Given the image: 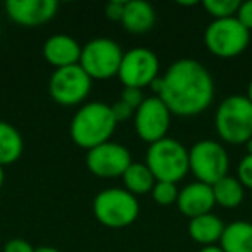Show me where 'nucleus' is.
<instances>
[{
  "label": "nucleus",
  "mask_w": 252,
  "mask_h": 252,
  "mask_svg": "<svg viewBox=\"0 0 252 252\" xmlns=\"http://www.w3.org/2000/svg\"><path fill=\"white\" fill-rule=\"evenodd\" d=\"M128 0H111L107 5H105V18L109 21L121 23L123 14H125V7Z\"/></svg>",
  "instance_id": "a878e982"
},
{
  "label": "nucleus",
  "mask_w": 252,
  "mask_h": 252,
  "mask_svg": "<svg viewBox=\"0 0 252 252\" xmlns=\"http://www.w3.org/2000/svg\"><path fill=\"white\" fill-rule=\"evenodd\" d=\"M35 252H61V251H59V249H56V247H49V245H45V247L35 249Z\"/></svg>",
  "instance_id": "7c9ffc66"
},
{
  "label": "nucleus",
  "mask_w": 252,
  "mask_h": 252,
  "mask_svg": "<svg viewBox=\"0 0 252 252\" xmlns=\"http://www.w3.org/2000/svg\"><path fill=\"white\" fill-rule=\"evenodd\" d=\"M169 112L182 118L202 114L214 98V81L204 64L193 59H180L151 85Z\"/></svg>",
  "instance_id": "f257e3e1"
},
{
  "label": "nucleus",
  "mask_w": 252,
  "mask_h": 252,
  "mask_svg": "<svg viewBox=\"0 0 252 252\" xmlns=\"http://www.w3.org/2000/svg\"><path fill=\"white\" fill-rule=\"evenodd\" d=\"M224 230V223L220 216L209 213L204 216L192 218L189 223V235L193 242L200 244L202 247L214 245L221 240V235Z\"/></svg>",
  "instance_id": "f3484780"
},
{
  "label": "nucleus",
  "mask_w": 252,
  "mask_h": 252,
  "mask_svg": "<svg viewBox=\"0 0 252 252\" xmlns=\"http://www.w3.org/2000/svg\"><path fill=\"white\" fill-rule=\"evenodd\" d=\"M237 180L242 183L244 189L252 190V156L245 154L237 168Z\"/></svg>",
  "instance_id": "b1692460"
},
{
  "label": "nucleus",
  "mask_w": 252,
  "mask_h": 252,
  "mask_svg": "<svg viewBox=\"0 0 252 252\" xmlns=\"http://www.w3.org/2000/svg\"><path fill=\"white\" fill-rule=\"evenodd\" d=\"M116 126L118 123L112 116L111 105L104 102H88L81 105L71 119V140L88 152L111 140Z\"/></svg>",
  "instance_id": "f03ea898"
},
{
  "label": "nucleus",
  "mask_w": 252,
  "mask_h": 252,
  "mask_svg": "<svg viewBox=\"0 0 252 252\" xmlns=\"http://www.w3.org/2000/svg\"><path fill=\"white\" fill-rule=\"evenodd\" d=\"M25 142L14 126L7 121H0V166L16 162L23 156Z\"/></svg>",
  "instance_id": "6ab92c4d"
},
{
  "label": "nucleus",
  "mask_w": 252,
  "mask_h": 252,
  "mask_svg": "<svg viewBox=\"0 0 252 252\" xmlns=\"http://www.w3.org/2000/svg\"><path fill=\"white\" fill-rule=\"evenodd\" d=\"M125 190L133 193L135 197L151 193L156 185V178L147 168L145 162H131L130 168L126 169L125 175L121 176Z\"/></svg>",
  "instance_id": "aec40b11"
},
{
  "label": "nucleus",
  "mask_w": 252,
  "mask_h": 252,
  "mask_svg": "<svg viewBox=\"0 0 252 252\" xmlns=\"http://www.w3.org/2000/svg\"><path fill=\"white\" fill-rule=\"evenodd\" d=\"M178 5H185V7H190V5H195V2H178Z\"/></svg>",
  "instance_id": "f704fd0d"
},
{
  "label": "nucleus",
  "mask_w": 252,
  "mask_h": 252,
  "mask_svg": "<svg viewBox=\"0 0 252 252\" xmlns=\"http://www.w3.org/2000/svg\"><path fill=\"white\" fill-rule=\"evenodd\" d=\"M176 206H178L180 213L185 214L190 220L213 213V207L216 206L213 187L197 182V180L193 183H189L180 190Z\"/></svg>",
  "instance_id": "4468645a"
},
{
  "label": "nucleus",
  "mask_w": 252,
  "mask_h": 252,
  "mask_svg": "<svg viewBox=\"0 0 252 252\" xmlns=\"http://www.w3.org/2000/svg\"><path fill=\"white\" fill-rule=\"evenodd\" d=\"M111 111H112V116H114L116 123H123L126 119H130L135 116V111L130 107V105H126L123 100H118L116 104L111 105Z\"/></svg>",
  "instance_id": "cd10ccee"
},
{
  "label": "nucleus",
  "mask_w": 252,
  "mask_h": 252,
  "mask_svg": "<svg viewBox=\"0 0 252 252\" xmlns=\"http://www.w3.org/2000/svg\"><path fill=\"white\" fill-rule=\"evenodd\" d=\"M145 164L154 175L156 182L178 183L190 171L189 149L176 138L166 137L149 145Z\"/></svg>",
  "instance_id": "20e7f679"
},
{
  "label": "nucleus",
  "mask_w": 252,
  "mask_h": 252,
  "mask_svg": "<svg viewBox=\"0 0 252 252\" xmlns=\"http://www.w3.org/2000/svg\"><path fill=\"white\" fill-rule=\"evenodd\" d=\"M123 56L125 52L118 42L98 36L81 47L80 66L92 80H109L118 76Z\"/></svg>",
  "instance_id": "423d86ee"
},
{
  "label": "nucleus",
  "mask_w": 252,
  "mask_h": 252,
  "mask_svg": "<svg viewBox=\"0 0 252 252\" xmlns=\"http://www.w3.org/2000/svg\"><path fill=\"white\" fill-rule=\"evenodd\" d=\"M245 149H247V154L252 156V138H251V140L245 142Z\"/></svg>",
  "instance_id": "72a5a7b5"
},
{
  "label": "nucleus",
  "mask_w": 252,
  "mask_h": 252,
  "mask_svg": "<svg viewBox=\"0 0 252 252\" xmlns=\"http://www.w3.org/2000/svg\"><path fill=\"white\" fill-rule=\"evenodd\" d=\"M59 4L56 0H9L5 12L19 26L36 28L56 18Z\"/></svg>",
  "instance_id": "ddd939ff"
},
{
  "label": "nucleus",
  "mask_w": 252,
  "mask_h": 252,
  "mask_svg": "<svg viewBox=\"0 0 252 252\" xmlns=\"http://www.w3.org/2000/svg\"><path fill=\"white\" fill-rule=\"evenodd\" d=\"M235 18L238 19L242 26L249 32H252V0H247V2H240V7L237 11V16Z\"/></svg>",
  "instance_id": "bb28decb"
},
{
  "label": "nucleus",
  "mask_w": 252,
  "mask_h": 252,
  "mask_svg": "<svg viewBox=\"0 0 252 252\" xmlns=\"http://www.w3.org/2000/svg\"><path fill=\"white\" fill-rule=\"evenodd\" d=\"M211 187H213L214 202L220 204L224 209L238 207L242 204V200H244V187L235 176L226 175L224 178H221L220 182H216Z\"/></svg>",
  "instance_id": "412c9836"
},
{
  "label": "nucleus",
  "mask_w": 252,
  "mask_h": 252,
  "mask_svg": "<svg viewBox=\"0 0 252 252\" xmlns=\"http://www.w3.org/2000/svg\"><path fill=\"white\" fill-rule=\"evenodd\" d=\"M199 252H223V249L220 245H207V247H202Z\"/></svg>",
  "instance_id": "c756f323"
},
{
  "label": "nucleus",
  "mask_w": 252,
  "mask_h": 252,
  "mask_svg": "<svg viewBox=\"0 0 252 252\" xmlns=\"http://www.w3.org/2000/svg\"><path fill=\"white\" fill-rule=\"evenodd\" d=\"M92 78L81 69L80 64L56 69L49 81V94L61 105H78L92 90Z\"/></svg>",
  "instance_id": "1a4fd4ad"
},
{
  "label": "nucleus",
  "mask_w": 252,
  "mask_h": 252,
  "mask_svg": "<svg viewBox=\"0 0 252 252\" xmlns=\"http://www.w3.org/2000/svg\"><path fill=\"white\" fill-rule=\"evenodd\" d=\"M119 100H123L126 105H130L133 111H137L142 105V102L145 100V95L140 88H123L121 98H119Z\"/></svg>",
  "instance_id": "393cba45"
},
{
  "label": "nucleus",
  "mask_w": 252,
  "mask_h": 252,
  "mask_svg": "<svg viewBox=\"0 0 252 252\" xmlns=\"http://www.w3.org/2000/svg\"><path fill=\"white\" fill-rule=\"evenodd\" d=\"M189 168L197 182L214 185L228 175L230 158L216 140H200L189 149Z\"/></svg>",
  "instance_id": "6e6552de"
},
{
  "label": "nucleus",
  "mask_w": 252,
  "mask_h": 252,
  "mask_svg": "<svg viewBox=\"0 0 252 252\" xmlns=\"http://www.w3.org/2000/svg\"><path fill=\"white\" fill-rule=\"evenodd\" d=\"M171 112L159 97H145L140 107L135 111L133 125L137 135L149 145L168 137L171 126Z\"/></svg>",
  "instance_id": "9b49d317"
},
{
  "label": "nucleus",
  "mask_w": 252,
  "mask_h": 252,
  "mask_svg": "<svg viewBox=\"0 0 252 252\" xmlns=\"http://www.w3.org/2000/svg\"><path fill=\"white\" fill-rule=\"evenodd\" d=\"M43 57L56 69L80 64L81 45L76 38L64 33H57L45 40L43 43Z\"/></svg>",
  "instance_id": "2eb2a0df"
},
{
  "label": "nucleus",
  "mask_w": 252,
  "mask_h": 252,
  "mask_svg": "<svg viewBox=\"0 0 252 252\" xmlns=\"http://www.w3.org/2000/svg\"><path fill=\"white\" fill-rule=\"evenodd\" d=\"M85 161L92 175L98 178H121L133 162L128 147L111 140L88 151Z\"/></svg>",
  "instance_id": "f8f14e48"
},
{
  "label": "nucleus",
  "mask_w": 252,
  "mask_h": 252,
  "mask_svg": "<svg viewBox=\"0 0 252 252\" xmlns=\"http://www.w3.org/2000/svg\"><path fill=\"white\" fill-rule=\"evenodd\" d=\"M220 247L223 252H252V223L233 221L224 224Z\"/></svg>",
  "instance_id": "a211bd4d"
},
{
  "label": "nucleus",
  "mask_w": 252,
  "mask_h": 252,
  "mask_svg": "<svg viewBox=\"0 0 252 252\" xmlns=\"http://www.w3.org/2000/svg\"><path fill=\"white\" fill-rule=\"evenodd\" d=\"M4 180H5V173H4V168L0 166V189H2V185H4Z\"/></svg>",
  "instance_id": "473e14b6"
},
{
  "label": "nucleus",
  "mask_w": 252,
  "mask_h": 252,
  "mask_svg": "<svg viewBox=\"0 0 252 252\" xmlns=\"http://www.w3.org/2000/svg\"><path fill=\"white\" fill-rule=\"evenodd\" d=\"M118 78L125 88L151 87L152 81L159 78V59L151 49L135 47L125 52L121 66L118 71Z\"/></svg>",
  "instance_id": "9d476101"
},
{
  "label": "nucleus",
  "mask_w": 252,
  "mask_h": 252,
  "mask_svg": "<svg viewBox=\"0 0 252 252\" xmlns=\"http://www.w3.org/2000/svg\"><path fill=\"white\" fill-rule=\"evenodd\" d=\"M202 7L207 14L213 16V19H228L237 16L240 2L238 0H204Z\"/></svg>",
  "instance_id": "4be33fe9"
},
{
  "label": "nucleus",
  "mask_w": 252,
  "mask_h": 252,
  "mask_svg": "<svg viewBox=\"0 0 252 252\" xmlns=\"http://www.w3.org/2000/svg\"><path fill=\"white\" fill-rule=\"evenodd\" d=\"M245 97L251 100V104H252V80H251V83H249V87H247V95Z\"/></svg>",
  "instance_id": "2f4dec72"
},
{
  "label": "nucleus",
  "mask_w": 252,
  "mask_h": 252,
  "mask_svg": "<svg viewBox=\"0 0 252 252\" xmlns=\"http://www.w3.org/2000/svg\"><path fill=\"white\" fill-rule=\"evenodd\" d=\"M251 42V32L238 23L237 18L214 19L204 32V43L213 56L220 59H233L240 56Z\"/></svg>",
  "instance_id": "0eeeda50"
},
{
  "label": "nucleus",
  "mask_w": 252,
  "mask_h": 252,
  "mask_svg": "<svg viewBox=\"0 0 252 252\" xmlns=\"http://www.w3.org/2000/svg\"><path fill=\"white\" fill-rule=\"evenodd\" d=\"M4 252H35V247L25 238H11L4 245Z\"/></svg>",
  "instance_id": "c85d7f7f"
},
{
  "label": "nucleus",
  "mask_w": 252,
  "mask_h": 252,
  "mask_svg": "<svg viewBox=\"0 0 252 252\" xmlns=\"http://www.w3.org/2000/svg\"><path fill=\"white\" fill-rule=\"evenodd\" d=\"M178 193L180 190L176 187V183L156 182L151 195L159 206H171V204H176V200H178Z\"/></svg>",
  "instance_id": "5701e85b"
},
{
  "label": "nucleus",
  "mask_w": 252,
  "mask_h": 252,
  "mask_svg": "<svg viewBox=\"0 0 252 252\" xmlns=\"http://www.w3.org/2000/svg\"><path fill=\"white\" fill-rule=\"evenodd\" d=\"M218 137L231 145H245L252 138V104L245 95H228L214 114Z\"/></svg>",
  "instance_id": "7ed1b4c3"
},
{
  "label": "nucleus",
  "mask_w": 252,
  "mask_h": 252,
  "mask_svg": "<svg viewBox=\"0 0 252 252\" xmlns=\"http://www.w3.org/2000/svg\"><path fill=\"white\" fill-rule=\"evenodd\" d=\"M94 214L100 224L107 228H126L135 223L140 214L138 199L125 189H105L94 199Z\"/></svg>",
  "instance_id": "39448f33"
},
{
  "label": "nucleus",
  "mask_w": 252,
  "mask_h": 252,
  "mask_svg": "<svg viewBox=\"0 0 252 252\" xmlns=\"http://www.w3.org/2000/svg\"><path fill=\"white\" fill-rule=\"evenodd\" d=\"M121 25L126 32L135 35L151 32L156 25V9L145 0H128Z\"/></svg>",
  "instance_id": "dca6fc26"
}]
</instances>
